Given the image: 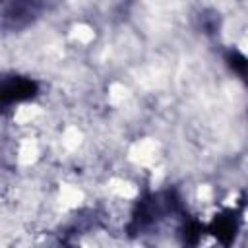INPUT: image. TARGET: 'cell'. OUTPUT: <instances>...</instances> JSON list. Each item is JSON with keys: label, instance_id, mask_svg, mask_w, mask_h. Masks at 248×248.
<instances>
[{"label": "cell", "instance_id": "obj_1", "mask_svg": "<svg viewBox=\"0 0 248 248\" xmlns=\"http://www.w3.org/2000/svg\"><path fill=\"white\" fill-rule=\"evenodd\" d=\"M35 93H37L35 81L27 79V78H12L2 83L0 99L4 105H10V103H19V101L31 99Z\"/></svg>", "mask_w": 248, "mask_h": 248}, {"label": "cell", "instance_id": "obj_2", "mask_svg": "<svg viewBox=\"0 0 248 248\" xmlns=\"http://www.w3.org/2000/svg\"><path fill=\"white\" fill-rule=\"evenodd\" d=\"M211 232H213L225 246H229V244L232 242L234 234H236V221H234V217H232L231 213L219 215V217L213 221V225H211Z\"/></svg>", "mask_w": 248, "mask_h": 248}, {"label": "cell", "instance_id": "obj_3", "mask_svg": "<svg viewBox=\"0 0 248 248\" xmlns=\"http://www.w3.org/2000/svg\"><path fill=\"white\" fill-rule=\"evenodd\" d=\"M227 62H229V66L234 74H238L242 79L248 81V58L246 56H242L240 52H229Z\"/></svg>", "mask_w": 248, "mask_h": 248}, {"label": "cell", "instance_id": "obj_4", "mask_svg": "<svg viewBox=\"0 0 248 248\" xmlns=\"http://www.w3.org/2000/svg\"><path fill=\"white\" fill-rule=\"evenodd\" d=\"M200 232H202V227H200L196 221L188 223V225L184 227V244L194 246V244L200 240Z\"/></svg>", "mask_w": 248, "mask_h": 248}]
</instances>
